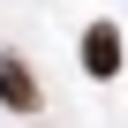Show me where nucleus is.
<instances>
[{"label":"nucleus","instance_id":"nucleus-1","mask_svg":"<svg viewBox=\"0 0 128 128\" xmlns=\"http://www.w3.org/2000/svg\"><path fill=\"white\" fill-rule=\"evenodd\" d=\"M76 60H83V76H90V83H113V76H120V60H128L120 23H90V30H83V45H76Z\"/></svg>","mask_w":128,"mask_h":128},{"label":"nucleus","instance_id":"nucleus-2","mask_svg":"<svg viewBox=\"0 0 128 128\" xmlns=\"http://www.w3.org/2000/svg\"><path fill=\"white\" fill-rule=\"evenodd\" d=\"M0 106H8V113H38L45 106V83L30 76V60L8 53V45H0Z\"/></svg>","mask_w":128,"mask_h":128}]
</instances>
